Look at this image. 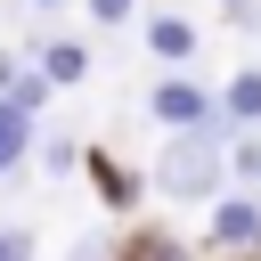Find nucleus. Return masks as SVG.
I'll return each instance as SVG.
<instances>
[{
    "label": "nucleus",
    "instance_id": "obj_1",
    "mask_svg": "<svg viewBox=\"0 0 261 261\" xmlns=\"http://www.w3.org/2000/svg\"><path fill=\"white\" fill-rule=\"evenodd\" d=\"M228 147H237V130H220V122L212 130H171L147 163V188L163 204H220L228 196Z\"/></svg>",
    "mask_w": 261,
    "mask_h": 261
},
{
    "label": "nucleus",
    "instance_id": "obj_2",
    "mask_svg": "<svg viewBox=\"0 0 261 261\" xmlns=\"http://www.w3.org/2000/svg\"><path fill=\"white\" fill-rule=\"evenodd\" d=\"M147 114H155L163 139H171V130H212V122H220V90H204L196 73H163V82L147 90Z\"/></svg>",
    "mask_w": 261,
    "mask_h": 261
},
{
    "label": "nucleus",
    "instance_id": "obj_3",
    "mask_svg": "<svg viewBox=\"0 0 261 261\" xmlns=\"http://www.w3.org/2000/svg\"><path fill=\"white\" fill-rule=\"evenodd\" d=\"M204 245L228 253V261H245V253L261 245V196H253V188H228L220 204H204Z\"/></svg>",
    "mask_w": 261,
    "mask_h": 261
},
{
    "label": "nucleus",
    "instance_id": "obj_4",
    "mask_svg": "<svg viewBox=\"0 0 261 261\" xmlns=\"http://www.w3.org/2000/svg\"><path fill=\"white\" fill-rule=\"evenodd\" d=\"M33 65H41V82H49V90H82V82H90V41L41 33V41H33Z\"/></svg>",
    "mask_w": 261,
    "mask_h": 261
},
{
    "label": "nucleus",
    "instance_id": "obj_5",
    "mask_svg": "<svg viewBox=\"0 0 261 261\" xmlns=\"http://www.w3.org/2000/svg\"><path fill=\"white\" fill-rule=\"evenodd\" d=\"M139 33H147V57H155V65H196V24H188V16L155 8Z\"/></svg>",
    "mask_w": 261,
    "mask_h": 261
},
{
    "label": "nucleus",
    "instance_id": "obj_6",
    "mask_svg": "<svg viewBox=\"0 0 261 261\" xmlns=\"http://www.w3.org/2000/svg\"><path fill=\"white\" fill-rule=\"evenodd\" d=\"M220 122L245 139V130H261V65H237L228 82H220Z\"/></svg>",
    "mask_w": 261,
    "mask_h": 261
},
{
    "label": "nucleus",
    "instance_id": "obj_7",
    "mask_svg": "<svg viewBox=\"0 0 261 261\" xmlns=\"http://www.w3.org/2000/svg\"><path fill=\"white\" fill-rule=\"evenodd\" d=\"M82 171L98 179V196H106L114 212H130V204H139V188H147V179H139V171H130L114 147H90V163H82Z\"/></svg>",
    "mask_w": 261,
    "mask_h": 261
},
{
    "label": "nucleus",
    "instance_id": "obj_8",
    "mask_svg": "<svg viewBox=\"0 0 261 261\" xmlns=\"http://www.w3.org/2000/svg\"><path fill=\"white\" fill-rule=\"evenodd\" d=\"M33 155H41V122H33V114H16V106L0 98V179H8V171H24Z\"/></svg>",
    "mask_w": 261,
    "mask_h": 261
},
{
    "label": "nucleus",
    "instance_id": "obj_9",
    "mask_svg": "<svg viewBox=\"0 0 261 261\" xmlns=\"http://www.w3.org/2000/svg\"><path fill=\"white\" fill-rule=\"evenodd\" d=\"M8 106H16V114H33V122H41V106H49V82H41V65H33V57H24V73H16V82H8Z\"/></svg>",
    "mask_w": 261,
    "mask_h": 261
},
{
    "label": "nucleus",
    "instance_id": "obj_10",
    "mask_svg": "<svg viewBox=\"0 0 261 261\" xmlns=\"http://www.w3.org/2000/svg\"><path fill=\"white\" fill-rule=\"evenodd\" d=\"M41 163H49L57 179H65V171H82V163H90V147H73V139H57V130H41Z\"/></svg>",
    "mask_w": 261,
    "mask_h": 261
},
{
    "label": "nucleus",
    "instance_id": "obj_11",
    "mask_svg": "<svg viewBox=\"0 0 261 261\" xmlns=\"http://www.w3.org/2000/svg\"><path fill=\"white\" fill-rule=\"evenodd\" d=\"M228 179L261 196V139H237V147H228Z\"/></svg>",
    "mask_w": 261,
    "mask_h": 261
},
{
    "label": "nucleus",
    "instance_id": "obj_12",
    "mask_svg": "<svg viewBox=\"0 0 261 261\" xmlns=\"http://www.w3.org/2000/svg\"><path fill=\"white\" fill-rule=\"evenodd\" d=\"M65 261H122V237H106V228H82Z\"/></svg>",
    "mask_w": 261,
    "mask_h": 261
},
{
    "label": "nucleus",
    "instance_id": "obj_13",
    "mask_svg": "<svg viewBox=\"0 0 261 261\" xmlns=\"http://www.w3.org/2000/svg\"><path fill=\"white\" fill-rule=\"evenodd\" d=\"M82 16H98V24H130L139 0H82Z\"/></svg>",
    "mask_w": 261,
    "mask_h": 261
},
{
    "label": "nucleus",
    "instance_id": "obj_14",
    "mask_svg": "<svg viewBox=\"0 0 261 261\" xmlns=\"http://www.w3.org/2000/svg\"><path fill=\"white\" fill-rule=\"evenodd\" d=\"M0 261H33V228H16V220H0Z\"/></svg>",
    "mask_w": 261,
    "mask_h": 261
},
{
    "label": "nucleus",
    "instance_id": "obj_15",
    "mask_svg": "<svg viewBox=\"0 0 261 261\" xmlns=\"http://www.w3.org/2000/svg\"><path fill=\"white\" fill-rule=\"evenodd\" d=\"M220 16H228L237 33H261V0H220Z\"/></svg>",
    "mask_w": 261,
    "mask_h": 261
},
{
    "label": "nucleus",
    "instance_id": "obj_16",
    "mask_svg": "<svg viewBox=\"0 0 261 261\" xmlns=\"http://www.w3.org/2000/svg\"><path fill=\"white\" fill-rule=\"evenodd\" d=\"M16 73H24V57H16V49H0V98H8V82H16Z\"/></svg>",
    "mask_w": 261,
    "mask_h": 261
},
{
    "label": "nucleus",
    "instance_id": "obj_17",
    "mask_svg": "<svg viewBox=\"0 0 261 261\" xmlns=\"http://www.w3.org/2000/svg\"><path fill=\"white\" fill-rule=\"evenodd\" d=\"M16 8H33V16H49V8H65V0H16ZM73 8H82V0H73Z\"/></svg>",
    "mask_w": 261,
    "mask_h": 261
}]
</instances>
